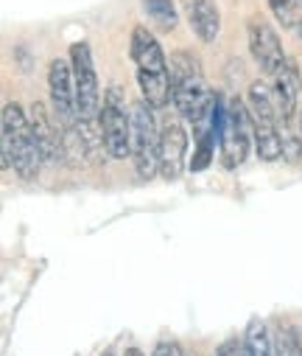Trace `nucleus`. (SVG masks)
I'll use <instances>...</instances> for the list:
<instances>
[{
	"instance_id": "f257e3e1",
	"label": "nucleus",
	"mask_w": 302,
	"mask_h": 356,
	"mask_svg": "<svg viewBox=\"0 0 302 356\" xmlns=\"http://www.w3.org/2000/svg\"><path fill=\"white\" fill-rule=\"evenodd\" d=\"M129 54L137 67L143 102H149L154 110H165L171 104V62L165 59L160 40L146 26H135Z\"/></svg>"
},
{
	"instance_id": "f03ea898",
	"label": "nucleus",
	"mask_w": 302,
	"mask_h": 356,
	"mask_svg": "<svg viewBox=\"0 0 302 356\" xmlns=\"http://www.w3.org/2000/svg\"><path fill=\"white\" fill-rule=\"evenodd\" d=\"M0 146H3V171L15 168L23 180H37L42 154L34 143L28 113L17 102H9L3 107V140H0Z\"/></svg>"
},
{
	"instance_id": "7ed1b4c3",
	"label": "nucleus",
	"mask_w": 302,
	"mask_h": 356,
	"mask_svg": "<svg viewBox=\"0 0 302 356\" xmlns=\"http://www.w3.org/2000/svg\"><path fill=\"white\" fill-rule=\"evenodd\" d=\"M132 163L146 183L160 174V127L149 102H140L132 110Z\"/></svg>"
},
{
	"instance_id": "20e7f679",
	"label": "nucleus",
	"mask_w": 302,
	"mask_h": 356,
	"mask_svg": "<svg viewBox=\"0 0 302 356\" xmlns=\"http://www.w3.org/2000/svg\"><path fill=\"white\" fill-rule=\"evenodd\" d=\"M101 132H104L107 154L115 160L132 157V115L126 110L124 93L118 87H110L104 93V104H101Z\"/></svg>"
},
{
	"instance_id": "39448f33",
	"label": "nucleus",
	"mask_w": 302,
	"mask_h": 356,
	"mask_svg": "<svg viewBox=\"0 0 302 356\" xmlns=\"http://www.w3.org/2000/svg\"><path fill=\"white\" fill-rule=\"evenodd\" d=\"M70 65H73V81H76V107H78V121H98L101 115V87H98V73L92 65V51L87 42H76L70 48Z\"/></svg>"
},
{
	"instance_id": "423d86ee",
	"label": "nucleus",
	"mask_w": 302,
	"mask_h": 356,
	"mask_svg": "<svg viewBox=\"0 0 302 356\" xmlns=\"http://www.w3.org/2000/svg\"><path fill=\"white\" fill-rule=\"evenodd\" d=\"M249 143H252V115H249V107L241 99H230L224 135L219 140V152H221L224 168H238L246 160V154H249Z\"/></svg>"
},
{
	"instance_id": "0eeeda50",
	"label": "nucleus",
	"mask_w": 302,
	"mask_h": 356,
	"mask_svg": "<svg viewBox=\"0 0 302 356\" xmlns=\"http://www.w3.org/2000/svg\"><path fill=\"white\" fill-rule=\"evenodd\" d=\"M48 90H51V113L56 124L73 127L78 124V107H76V81H73V65L70 59H53L48 67Z\"/></svg>"
},
{
	"instance_id": "6e6552de",
	"label": "nucleus",
	"mask_w": 302,
	"mask_h": 356,
	"mask_svg": "<svg viewBox=\"0 0 302 356\" xmlns=\"http://www.w3.org/2000/svg\"><path fill=\"white\" fill-rule=\"evenodd\" d=\"M187 160V132L182 127V118L168 115L160 124V174L162 180L174 183L185 171Z\"/></svg>"
},
{
	"instance_id": "1a4fd4ad",
	"label": "nucleus",
	"mask_w": 302,
	"mask_h": 356,
	"mask_svg": "<svg viewBox=\"0 0 302 356\" xmlns=\"http://www.w3.org/2000/svg\"><path fill=\"white\" fill-rule=\"evenodd\" d=\"M249 51L258 62V67L269 76H274L288 59L283 54V45H280V37L277 31L266 23V20H252L249 23Z\"/></svg>"
},
{
	"instance_id": "9d476101",
	"label": "nucleus",
	"mask_w": 302,
	"mask_h": 356,
	"mask_svg": "<svg viewBox=\"0 0 302 356\" xmlns=\"http://www.w3.org/2000/svg\"><path fill=\"white\" fill-rule=\"evenodd\" d=\"M28 124H31L34 143L42 154V163H59V157H62V129H59L53 113H48V107L42 102H34L28 107Z\"/></svg>"
},
{
	"instance_id": "9b49d317",
	"label": "nucleus",
	"mask_w": 302,
	"mask_h": 356,
	"mask_svg": "<svg viewBox=\"0 0 302 356\" xmlns=\"http://www.w3.org/2000/svg\"><path fill=\"white\" fill-rule=\"evenodd\" d=\"M271 90H274V102H277V110H280V121L291 124L294 115L299 113V104H302V79H299V70L291 59L274 73Z\"/></svg>"
},
{
	"instance_id": "f8f14e48",
	"label": "nucleus",
	"mask_w": 302,
	"mask_h": 356,
	"mask_svg": "<svg viewBox=\"0 0 302 356\" xmlns=\"http://www.w3.org/2000/svg\"><path fill=\"white\" fill-rule=\"evenodd\" d=\"M185 15L201 42H213L221 31V12L216 0H185Z\"/></svg>"
},
{
	"instance_id": "ddd939ff",
	"label": "nucleus",
	"mask_w": 302,
	"mask_h": 356,
	"mask_svg": "<svg viewBox=\"0 0 302 356\" xmlns=\"http://www.w3.org/2000/svg\"><path fill=\"white\" fill-rule=\"evenodd\" d=\"M252 115V113H249ZM280 118H269V115H252V140H255V152L260 160L274 163L280 157H285L283 149V135H280Z\"/></svg>"
},
{
	"instance_id": "4468645a",
	"label": "nucleus",
	"mask_w": 302,
	"mask_h": 356,
	"mask_svg": "<svg viewBox=\"0 0 302 356\" xmlns=\"http://www.w3.org/2000/svg\"><path fill=\"white\" fill-rule=\"evenodd\" d=\"M244 348L249 356H274V337L260 317H252L244 334Z\"/></svg>"
},
{
	"instance_id": "2eb2a0df",
	"label": "nucleus",
	"mask_w": 302,
	"mask_h": 356,
	"mask_svg": "<svg viewBox=\"0 0 302 356\" xmlns=\"http://www.w3.org/2000/svg\"><path fill=\"white\" fill-rule=\"evenodd\" d=\"M143 12L160 31H174L176 29V9L174 0H143Z\"/></svg>"
},
{
	"instance_id": "dca6fc26",
	"label": "nucleus",
	"mask_w": 302,
	"mask_h": 356,
	"mask_svg": "<svg viewBox=\"0 0 302 356\" xmlns=\"http://www.w3.org/2000/svg\"><path fill=\"white\" fill-rule=\"evenodd\" d=\"M274 356H302L299 334L291 323H277L274 328Z\"/></svg>"
},
{
	"instance_id": "f3484780",
	"label": "nucleus",
	"mask_w": 302,
	"mask_h": 356,
	"mask_svg": "<svg viewBox=\"0 0 302 356\" xmlns=\"http://www.w3.org/2000/svg\"><path fill=\"white\" fill-rule=\"evenodd\" d=\"M269 9L283 29L302 26V0H269Z\"/></svg>"
},
{
	"instance_id": "a211bd4d",
	"label": "nucleus",
	"mask_w": 302,
	"mask_h": 356,
	"mask_svg": "<svg viewBox=\"0 0 302 356\" xmlns=\"http://www.w3.org/2000/svg\"><path fill=\"white\" fill-rule=\"evenodd\" d=\"M216 135H201L196 138V152H193V160H190V171H205L213 160V146H216Z\"/></svg>"
},
{
	"instance_id": "6ab92c4d",
	"label": "nucleus",
	"mask_w": 302,
	"mask_h": 356,
	"mask_svg": "<svg viewBox=\"0 0 302 356\" xmlns=\"http://www.w3.org/2000/svg\"><path fill=\"white\" fill-rule=\"evenodd\" d=\"M216 356H249V353H246V348H244V339H241V342H238V339H227V342L219 345Z\"/></svg>"
},
{
	"instance_id": "aec40b11",
	"label": "nucleus",
	"mask_w": 302,
	"mask_h": 356,
	"mask_svg": "<svg viewBox=\"0 0 302 356\" xmlns=\"http://www.w3.org/2000/svg\"><path fill=\"white\" fill-rule=\"evenodd\" d=\"M151 356H185V350L174 342V339H160L157 345H154V353Z\"/></svg>"
},
{
	"instance_id": "412c9836",
	"label": "nucleus",
	"mask_w": 302,
	"mask_h": 356,
	"mask_svg": "<svg viewBox=\"0 0 302 356\" xmlns=\"http://www.w3.org/2000/svg\"><path fill=\"white\" fill-rule=\"evenodd\" d=\"M124 356H146V353H143L140 348H126V350H124Z\"/></svg>"
},
{
	"instance_id": "4be33fe9",
	"label": "nucleus",
	"mask_w": 302,
	"mask_h": 356,
	"mask_svg": "<svg viewBox=\"0 0 302 356\" xmlns=\"http://www.w3.org/2000/svg\"><path fill=\"white\" fill-rule=\"evenodd\" d=\"M299 140H302V104H299Z\"/></svg>"
},
{
	"instance_id": "5701e85b",
	"label": "nucleus",
	"mask_w": 302,
	"mask_h": 356,
	"mask_svg": "<svg viewBox=\"0 0 302 356\" xmlns=\"http://www.w3.org/2000/svg\"><path fill=\"white\" fill-rule=\"evenodd\" d=\"M299 34H302V26H299Z\"/></svg>"
}]
</instances>
